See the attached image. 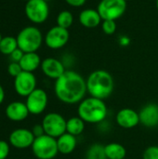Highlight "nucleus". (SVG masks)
I'll return each mask as SVG.
<instances>
[{
	"mask_svg": "<svg viewBox=\"0 0 158 159\" xmlns=\"http://www.w3.org/2000/svg\"><path fill=\"white\" fill-rule=\"evenodd\" d=\"M54 92L58 100L65 104L79 103L88 92L86 79L74 70H66L55 80Z\"/></svg>",
	"mask_w": 158,
	"mask_h": 159,
	"instance_id": "f257e3e1",
	"label": "nucleus"
},
{
	"mask_svg": "<svg viewBox=\"0 0 158 159\" xmlns=\"http://www.w3.org/2000/svg\"><path fill=\"white\" fill-rule=\"evenodd\" d=\"M88 93L94 98L105 100L110 97L115 89L113 75L105 70H95L86 79Z\"/></svg>",
	"mask_w": 158,
	"mask_h": 159,
	"instance_id": "f03ea898",
	"label": "nucleus"
},
{
	"mask_svg": "<svg viewBox=\"0 0 158 159\" xmlns=\"http://www.w3.org/2000/svg\"><path fill=\"white\" fill-rule=\"evenodd\" d=\"M77 115L85 123L100 124L106 119L108 108L103 100L90 96L79 102Z\"/></svg>",
	"mask_w": 158,
	"mask_h": 159,
	"instance_id": "7ed1b4c3",
	"label": "nucleus"
},
{
	"mask_svg": "<svg viewBox=\"0 0 158 159\" xmlns=\"http://www.w3.org/2000/svg\"><path fill=\"white\" fill-rule=\"evenodd\" d=\"M18 48L24 53L36 52L44 41L41 31L35 26H27L20 31L17 35Z\"/></svg>",
	"mask_w": 158,
	"mask_h": 159,
	"instance_id": "20e7f679",
	"label": "nucleus"
},
{
	"mask_svg": "<svg viewBox=\"0 0 158 159\" xmlns=\"http://www.w3.org/2000/svg\"><path fill=\"white\" fill-rule=\"evenodd\" d=\"M31 148L37 159H53L59 154L57 139L46 134L35 138Z\"/></svg>",
	"mask_w": 158,
	"mask_h": 159,
	"instance_id": "39448f33",
	"label": "nucleus"
},
{
	"mask_svg": "<svg viewBox=\"0 0 158 159\" xmlns=\"http://www.w3.org/2000/svg\"><path fill=\"white\" fill-rule=\"evenodd\" d=\"M127 6L128 4L125 0H101L96 9L102 20H116L125 14Z\"/></svg>",
	"mask_w": 158,
	"mask_h": 159,
	"instance_id": "423d86ee",
	"label": "nucleus"
},
{
	"mask_svg": "<svg viewBox=\"0 0 158 159\" xmlns=\"http://www.w3.org/2000/svg\"><path fill=\"white\" fill-rule=\"evenodd\" d=\"M25 15L34 24L44 23L49 16V7L44 0H29L25 5Z\"/></svg>",
	"mask_w": 158,
	"mask_h": 159,
	"instance_id": "0eeeda50",
	"label": "nucleus"
},
{
	"mask_svg": "<svg viewBox=\"0 0 158 159\" xmlns=\"http://www.w3.org/2000/svg\"><path fill=\"white\" fill-rule=\"evenodd\" d=\"M66 122L67 120L61 114L48 113L44 116L41 124L46 135L57 139L66 132Z\"/></svg>",
	"mask_w": 158,
	"mask_h": 159,
	"instance_id": "6e6552de",
	"label": "nucleus"
},
{
	"mask_svg": "<svg viewBox=\"0 0 158 159\" xmlns=\"http://www.w3.org/2000/svg\"><path fill=\"white\" fill-rule=\"evenodd\" d=\"M69 39L70 33L68 29L56 25L47 32L44 37V42L46 46L51 49H61L67 45Z\"/></svg>",
	"mask_w": 158,
	"mask_h": 159,
	"instance_id": "1a4fd4ad",
	"label": "nucleus"
},
{
	"mask_svg": "<svg viewBox=\"0 0 158 159\" xmlns=\"http://www.w3.org/2000/svg\"><path fill=\"white\" fill-rule=\"evenodd\" d=\"M47 94L42 89H35L30 95L26 97V106L30 114L38 116L42 114L47 106Z\"/></svg>",
	"mask_w": 158,
	"mask_h": 159,
	"instance_id": "9d476101",
	"label": "nucleus"
},
{
	"mask_svg": "<svg viewBox=\"0 0 158 159\" xmlns=\"http://www.w3.org/2000/svg\"><path fill=\"white\" fill-rule=\"evenodd\" d=\"M14 89L18 95L27 97L36 89V78L33 73L22 71L14 79Z\"/></svg>",
	"mask_w": 158,
	"mask_h": 159,
	"instance_id": "9b49d317",
	"label": "nucleus"
},
{
	"mask_svg": "<svg viewBox=\"0 0 158 159\" xmlns=\"http://www.w3.org/2000/svg\"><path fill=\"white\" fill-rule=\"evenodd\" d=\"M35 137L32 130L27 129H16L8 137L9 144L17 149H26L32 147Z\"/></svg>",
	"mask_w": 158,
	"mask_h": 159,
	"instance_id": "f8f14e48",
	"label": "nucleus"
},
{
	"mask_svg": "<svg viewBox=\"0 0 158 159\" xmlns=\"http://www.w3.org/2000/svg\"><path fill=\"white\" fill-rule=\"evenodd\" d=\"M40 67L46 76L54 80H57L66 71V67L63 62L61 60L52 57L43 60Z\"/></svg>",
	"mask_w": 158,
	"mask_h": 159,
	"instance_id": "ddd939ff",
	"label": "nucleus"
},
{
	"mask_svg": "<svg viewBox=\"0 0 158 159\" xmlns=\"http://www.w3.org/2000/svg\"><path fill=\"white\" fill-rule=\"evenodd\" d=\"M115 122L123 129H133L140 124L139 113L131 108H123L117 112Z\"/></svg>",
	"mask_w": 158,
	"mask_h": 159,
	"instance_id": "4468645a",
	"label": "nucleus"
},
{
	"mask_svg": "<svg viewBox=\"0 0 158 159\" xmlns=\"http://www.w3.org/2000/svg\"><path fill=\"white\" fill-rule=\"evenodd\" d=\"M140 123L146 128H156L158 126V104L147 103L139 112Z\"/></svg>",
	"mask_w": 158,
	"mask_h": 159,
	"instance_id": "2eb2a0df",
	"label": "nucleus"
},
{
	"mask_svg": "<svg viewBox=\"0 0 158 159\" xmlns=\"http://www.w3.org/2000/svg\"><path fill=\"white\" fill-rule=\"evenodd\" d=\"M6 116L7 117L15 122H20L28 117L30 112L26 106L25 102H12L6 107Z\"/></svg>",
	"mask_w": 158,
	"mask_h": 159,
	"instance_id": "dca6fc26",
	"label": "nucleus"
},
{
	"mask_svg": "<svg viewBox=\"0 0 158 159\" xmlns=\"http://www.w3.org/2000/svg\"><path fill=\"white\" fill-rule=\"evenodd\" d=\"M78 21L85 28L92 29L101 25L102 22V19L97 9L85 8L79 13Z\"/></svg>",
	"mask_w": 158,
	"mask_h": 159,
	"instance_id": "f3484780",
	"label": "nucleus"
},
{
	"mask_svg": "<svg viewBox=\"0 0 158 159\" xmlns=\"http://www.w3.org/2000/svg\"><path fill=\"white\" fill-rule=\"evenodd\" d=\"M77 141L76 137L71 135L67 132L57 138V145L59 153L61 155H70L72 154L76 148Z\"/></svg>",
	"mask_w": 158,
	"mask_h": 159,
	"instance_id": "a211bd4d",
	"label": "nucleus"
},
{
	"mask_svg": "<svg viewBox=\"0 0 158 159\" xmlns=\"http://www.w3.org/2000/svg\"><path fill=\"white\" fill-rule=\"evenodd\" d=\"M41 58L36 52L24 53L20 61L19 62L22 71L34 73L38 67L41 66Z\"/></svg>",
	"mask_w": 158,
	"mask_h": 159,
	"instance_id": "6ab92c4d",
	"label": "nucleus"
},
{
	"mask_svg": "<svg viewBox=\"0 0 158 159\" xmlns=\"http://www.w3.org/2000/svg\"><path fill=\"white\" fill-rule=\"evenodd\" d=\"M107 159H124L127 156L126 148L118 143H110L104 145Z\"/></svg>",
	"mask_w": 158,
	"mask_h": 159,
	"instance_id": "aec40b11",
	"label": "nucleus"
},
{
	"mask_svg": "<svg viewBox=\"0 0 158 159\" xmlns=\"http://www.w3.org/2000/svg\"><path fill=\"white\" fill-rule=\"evenodd\" d=\"M85 122L82 118L77 116H73L69 118L66 122V132L74 135V136H79L83 133L85 129Z\"/></svg>",
	"mask_w": 158,
	"mask_h": 159,
	"instance_id": "412c9836",
	"label": "nucleus"
},
{
	"mask_svg": "<svg viewBox=\"0 0 158 159\" xmlns=\"http://www.w3.org/2000/svg\"><path fill=\"white\" fill-rule=\"evenodd\" d=\"M17 48H18L17 38L9 35L2 37V40L0 42V52L2 54L9 56Z\"/></svg>",
	"mask_w": 158,
	"mask_h": 159,
	"instance_id": "4be33fe9",
	"label": "nucleus"
},
{
	"mask_svg": "<svg viewBox=\"0 0 158 159\" xmlns=\"http://www.w3.org/2000/svg\"><path fill=\"white\" fill-rule=\"evenodd\" d=\"M85 159H107L104 145L101 143H94L90 145L86 152Z\"/></svg>",
	"mask_w": 158,
	"mask_h": 159,
	"instance_id": "5701e85b",
	"label": "nucleus"
},
{
	"mask_svg": "<svg viewBox=\"0 0 158 159\" xmlns=\"http://www.w3.org/2000/svg\"><path fill=\"white\" fill-rule=\"evenodd\" d=\"M74 15L70 10H61V12H59L57 19H56V22L57 25L65 29H69L73 23H74Z\"/></svg>",
	"mask_w": 158,
	"mask_h": 159,
	"instance_id": "b1692460",
	"label": "nucleus"
},
{
	"mask_svg": "<svg viewBox=\"0 0 158 159\" xmlns=\"http://www.w3.org/2000/svg\"><path fill=\"white\" fill-rule=\"evenodd\" d=\"M101 26H102V32L105 34H108V35L114 34L116 32V29H117V25H116L115 20H102Z\"/></svg>",
	"mask_w": 158,
	"mask_h": 159,
	"instance_id": "393cba45",
	"label": "nucleus"
},
{
	"mask_svg": "<svg viewBox=\"0 0 158 159\" xmlns=\"http://www.w3.org/2000/svg\"><path fill=\"white\" fill-rule=\"evenodd\" d=\"M142 159H158V146L152 145L147 147L142 154Z\"/></svg>",
	"mask_w": 158,
	"mask_h": 159,
	"instance_id": "a878e982",
	"label": "nucleus"
},
{
	"mask_svg": "<svg viewBox=\"0 0 158 159\" xmlns=\"http://www.w3.org/2000/svg\"><path fill=\"white\" fill-rule=\"evenodd\" d=\"M7 72L9 74V75L13 76L14 78L19 75L21 72H22V69L20 65L19 62H14V61H11L9 64H8V67H7Z\"/></svg>",
	"mask_w": 158,
	"mask_h": 159,
	"instance_id": "bb28decb",
	"label": "nucleus"
},
{
	"mask_svg": "<svg viewBox=\"0 0 158 159\" xmlns=\"http://www.w3.org/2000/svg\"><path fill=\"white\" fill-rule=\"evenodd\" d=\"M9 143L0 140V159H7L9 155L10 147Z\"/></svg>",
	"mask_w": 158,
	"mask_h": 159,
	"instance_id": "cd10ccee",
	"label": "nucleus"
},
{
	"mask_svg": "<svg viewBox=\"0 0 158 159\" xmlns=\"http://www.w3.org/2000/svg\"><path fill=\"white\" fill-rule=\"evenodd\" d=\"M23 55H24V52L18 48L9 56H10V59H11L12 61H14V62H20V60H21V58L23 57Z\"/></svg>",
	"mask_w": 158,
	"mask_h": 159,
	"instance_id": "c85d7f7f",
	"label": "nucleus"
},
{
	"mask_svg": "<svg viewBox=\"0 0 158 159\" xmlns=\"http://www.w3.org/2000/svg\"><path fill=\"white\" fill-rule=\"evenodd\" d=\"M31 130H32V132H33V134H34V136L35 138L41 137V136H43V135L46 134V133H45V130H44V128H43V126H42V124L34 125Z\"/></svg>",
	"mask_w": 158,
	"mask_h": 159,
	"instance_id": "c756f323",
	"label": "nucleus"
},
{
	"mask_svg": "<svg viewBox=\"0 0 158 159\" xmlns=\"http://www.w3.org/2000/svg\"><path fill=\"white\" fill-rule=\"evenodd\" d=\"M67 5H69L72 7H81L86 3L87 0H64Z\"/></svg>",
	"mask_w": 158,
	"mask_h": 159,
	"instance_id": "7c9ffc66",
	"label": "nucleus"
},
{
	"mask_svg": "<svg viewBox=\"0 0 158 159\" xmlns=\"http://www.w3.org/2000/svg\"><path fill=\"white\" fill-rule=\"evenodd\" d=\"M119 44L121 46H128L129 44V39L127 37V36H122L120 39H119Z\"/></svg>",
	"mask_w": 158,
	"mask_h": 159,
	"instance_id": "2f4dec72",
	"label": "nucleus"
},
{
	"mask_svg": "<svg viewBox=\"0 0 158 159\" xmlns=\"http://www.w3.org/2000/svg\"><path fill=\"white\" fill-rule=\"evenodd\" d=\"M4 100H5V90L3 87L0 85V104L4 102Z\"/></svg>",
	"mask_w": 158,
	"mask_h": 159,
	"instance_id": "473e14b6",
	"label": "nucleus"
},
{
	"mask_svg": "<svg viewBox=\"0 0 158 159\" xmlns=\"http://www.w3.org/2000/svg\"><path fill=\"white\" fill-rule=\"evenodd\" d=\"M156 9H157V11H158V0L156 1Z\"/></svg>",
	"mask_w": 158,
	"mask_h": 159,
	"instance_id": "72a5a7b5",
	"label": "nucleus"
},
{
	"mask_svg": "<svg viewBox=\"0 0 158 159\" xmlns=\"http://www.w3.org/2000/svg\"><path fill=\"white\" fill-rule=\"evenodd\" d=\"M1 40H2V35H1V34H0V42H1Z\"/></svg>",
	"mask_w": 158,
	"mask_h": 159,
	"instance_id": "f704fd0d",
	"label": "nucleus"
},
{
	"mask_svg": "<svg viewBox=\"0 0 158 159\" xmlns=\"http://www.w3.org/2000/svg\"><path fill=\"white\" fill-rule=\"evenodd\" d=\"M44 1H46V2H49V1H51V0H44Z\"/></svg>",
	"mask_w": 158,
	"mask_h": 159,
	"instance_id": "c9c22d12",
	"label": "nucleus"
},
{
	"mask_svg": "<svg viewBox=\"0 0 158 159\" xmlns=\"http://www.w3.org/2000/svg\"><path fill=\"white\" fill-rule=\"evenodd\" d=\"M125 1H127V2H128V1H129V0H125Z\"/></svg>",
	"mask_w": 158,
	"mask_h": 159,
	"instance_id": "e433bc0d",
	"label": "nucleus"
},
{
	"mask_svg": "<svg viewBox=\"0 0 158 159\" xmlns=\"http://www.w3.org/2000/svg\"><path fill=\"white\" fill-rule=\"evenodd\" d=\"M24 1H26V2H27V1H29V0H24Z\"/></svg>",
	"mask_w": 158,
	"mask_h": 159,
	"instance_id": "4c0bfd02",
	"label": "nucleus"
},
{
	"mask_svg": "<svg viewBox=\"0 0 158 159\" xmlns=\"http://www.w3.org/2000/svg\"><path fill=\"white\" fill-rule=\"evenodd\" d=\"M124 159H126V158H124Z\"/></svg>",
	"mask_w": 158,
	"mask_h": 159,
	"instance_id": "58836bf2",
	"label": "nucleus"
}]
</instances>
